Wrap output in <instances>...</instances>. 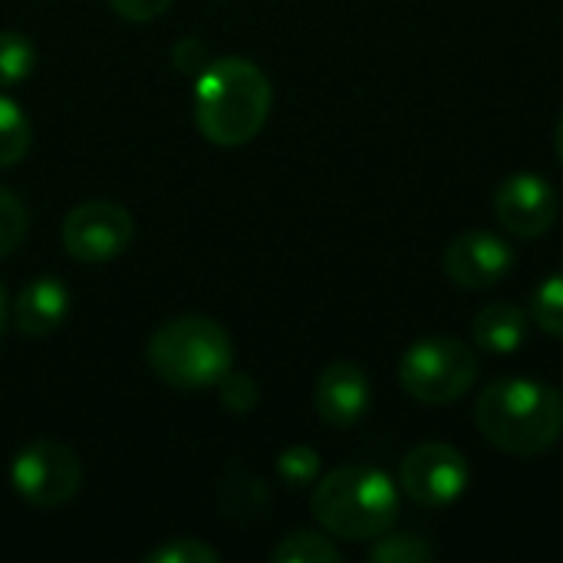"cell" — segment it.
Listing matches in <instances>:
<instances>
[{
	"instance_id": "14",
	"label": "cell",
	"mask_w": 563,
	"mask_h": 563,
	"mask_svg": "<svg viewBox=\"0 0 563 563\" xmlns=\"http://www.w3.org/2000/svg\"><path fill=\"white\" fill-rule=\"evenodd\" d=\"M30 139H33V129H30L26 112L10 96L0 92V168L16 165L30 152Z\"/></svg>"
},
{
	"instance_id": "6",
	"label": "cell",
	"mask_w": 563,
	"mask_h": 563,
	"mask_svg": "<svg viewBox=\"0 0 563 563\" xmlns=\"http://www.w3.org/2000/svg\"><path fill=\"white\" fill-rule=\"evenodd\" d=\"M10 485L33 508H59L82 485L79 455L63 442H33L13 459Z\"/></svg>"
},
{
	"instance_id": "1",
	"label": "cell",
	"mask_w": 563,
	"mask_h": 563,
	"mask_svg": "<svg viewBox=\"0 0 563 563\" xmlns=\"http://www.w3.org/2000/svg\"><path fill=\"white\" fill-rule=\"evenodd\" d=\"M271 99V79L257 63L244 56L211 59L195 86L198 132L218 148H238L264 129Z\"/></svg>"
},
{
	"instance_id": "18",
	"label": "cell",
	"mask_w": 563,
	"mask_h": 563,
	"mask_svg": "<svg viewBox=\"0 0 563 563\" xmlns=\"http://www.w3.org/2000/svg\"><path fill=\"white\" fill-rule=\"evenodd\" d=\"M26 228H30L26 205L10 188H0V261L10 257L23 244Z\"/></svg>"
},
{
	"instance_id": "5",
	"label": "cell",
	"mask_w": 563,
	"mask_h": 563,
	"mask_svg": "<svg viewBox=\"0 0 563 563\" xmlns=\"http://www.w3.org/2000/svg\"><path fill=\"white\" fill-rule=\"evenodd\" d=\"M478 379V356L455 336H429L412 343L399 363L402 389L422 406H452Z\"/></svg>"
},
{
	"instance_id": "13",
	"label": "cell",
	"mask_w": 563,
	"mask_h": 563,
	"mask_svg": "<svg viewBox=\"0 0 563 563\" xmlns=\"http://www.w3.org/2000/svg\"><path fill=\"white\" fill-rule=\"evenodd\" d=\"M472 336H475L482 353L511 356L528 340V313L521 307H515V303H488L475 317Z\"/></svg>"
},
{
	"instance_id": "11",
	"label": "cell",
	"mask_w": 563,
	"mask_h": 563,
	"mask_svg": "<svg viewBox=\"0 0 563 563\" xmlns=\"http://www.w3.org/2000/svg\"><path fill=\"white\" fill-rule=\"evenodd\" d=\"M369 402H373L369 379L353 363H333V366H327L320 373L317 386H313V409L333 429L356 426L369 412Z\"/></svg>"
},
{
	"instance_id": "3",
	"label": "cell",
	"mask_w": 563,
	"mask_h": 563,
	"mask_svg": "<svg viewBox=\"0 0 563 563\" xmlns=\"http://www.w3.org/2000/svg\"><path fill=\"white\" fill-rule=\"evenodd\" d=\"M317 525L340 541L383 538L399 518V488L376 465H343L313 492Z\"/></svg>"
},
{
	"instance_id": "22",
	"label": "cell",
	"mask_w": 563,
	"mask_h": 563,
	"mask_svg": "<svg viewBox=\"0 0 563 563\" xmlns=\"http://www.w3.org/2000/svg\"><path fill=\"white\" fill-rule=\"evenodd\" d=\"M214 389H218L221 406H224L228 412H238V416L254 412L257 402H261V386H257L254 376H247V373H234V369H231Z\"/></svg>"
},
{
	"instance_id": "2",
	"label": "cell",
	"mask_w": 563,
	"mask_h": 563,
	"mask_svg": "<svg viewBox=\"0 0 563 563\" xmlns=\"http://www.w3.org/2000/svg\"><path fill=\"white\" fill-rule=\"evenodd\" d=\"M475 422L482 435L508 455H541L563 432V396L528 376H501L478 396Z\"/></svg>"
},
{
	"instance_id": "25",
	"label": "cell",
	"mask_w": 563,
	"mask_h": 563,
	"mask_svg": "<svg viewBox=\"0 0 563 563\" xmlns=\"http://www.w3.org/2000/svg\"><path fill=\"white\" fill-rule=\"evenodd\" d=\"M172 56H175V69H178V73H201V69L211 63L201 40H181V43L175 46Z\"/></svg>"
},
{
	"instance_id": "20",
	"label": "cell",
	"mask_w": 563,
	"mask_h": 563,
	"mask_svg": "<svg viewBox=\"0 0 563 563\" xmlns=\"http://www.w3.org/2000/svg\"><path fill=\"white\" fill-rule=\"evenodd\" d=\"M267 505V492L251 475H231L221 488V508L228 515H257Z\"/></svg>"
},
{
	"instance_id": "8",
	"label": "cell",
	"mask_w": 563,
	"mask_h": 563,
	"mask_svg": "<svg viewBox=\"0 0 563 563\" xmlns=\"http://www.w3.org/2000/svg\"><path fill=\"white\" fill-rule=\"evenodd\" d=\"M399 485L419 508L439 511L455 505L468 485V465L459 449L445 442L416 445L399 465Z\"/></svg>"
},
{
	"instance_id": "26",
	"label": "cell",
	"mask_w": 563,
	"mask_h": 563,
	"mask_svg": "<svg viewBox=\"0 0 563 563\" xmlns=\"http://www.w3.org/2000/svg\"><path fill=\"white\" fill-rule=\"evenodd\" d=\"M3 330H7V290L0 284V336H3Z\"/></svg>"
},
{
	"instance_id": "21",
	"label": "cell",
	"mask_w": 563,
	"mask_h": 563,
	"mask_svg": "<svg viewBox=\"0 0 563 563\" xmlns=\"http://www.w3.org/2000/svg\"><path fill=\"white\" fill-rule=\"evenodd\" d=\"M432 558V548L416 534H383L376 548L369 551V561L376 563H422Z\"/></svg>"
},
{
	"instance_id": "12",
	"label": "cell",
	"mask_w": 563,
	"mask_h": 563,
	"mask_svg": "<svg viewBox=\"0 0 563 563\" xmlns=\"http://www.w3.org/2000/svg\"><path fill=\"white\" fill-rule=\"evenodd\" d=\"M66 317H69V290L56 277L30 280L13 303V327L30 340L53 336L66 323Z\"/></svg>"
},
{
	"instance_id": "9",
	"label": "cell",
	"mask_w": 563,
	"mask_h": 563,
	"mask_svg": "<svg viewBox=\"0 0 563 563\" xmlns=\"http://www.w3.org/2000/svg\"><path fill=\"white\" fill-rule=\"evenodd\" d=\"M558 211H561V201H558L554 185L541 175H531V172L508 175L495 191L498 221L515 238H525V241L548 234L551 224L558 221Z\"/></svg>"
},
{
	"instance_id": "16",
	"label": "cell",
	"mask_w": 563,
	"mask_h": 563,
	"mask_svg": "<svg viewBox=\"0 0 563 563\" xmlns=\"http://www.w3.org/2000/svg\"><path fill=\"white\" fill-rule=\"evenodd\" d=\"M36 69V46L16 33V30H0V89H13L30 73Z\"/></svg>"
},
{
	"instance_id": "7",
	"label": "cell",
	"mask_w": 563,
	"mask_h": 563,
	"mask_svg": "<svg viewBox=\"0 0 563 563\" xmlns=\"http://www.w3.org/2000/svg\"><path fill=\"white\" fill-rule=\"evenodd\" d=\"M132 234H135L132 214L106 198L82 201L63 221V247L79 264L115 261L132 244Z\"/></svg>"
},
{
	"instance_id": "17",
	"label": "cell",
	"mask_w": 563,
	"mask_h": 563,
	"mask_svg": "<svg viewBox=\"0 0 563 563\" xmlns=\"http://www.w3.org/2000/svg\"><path fill=\"white\" fill-rule=\"evenodd\" d=\"M531 317L534 323L551 333L554 340H563V271L551 274L531 300Z\"/></svg>"
},
{
	"instance_id": "19",
	"label": "cell",
	"mask_w": 563,
	"mask_h": 563,
	"mask_svg": "<svg viewBox=\"0 0 563 563\" xmlns=\"http://www.w3.org/2000/svg\"><path fill=\"white\" fill-rule=\"evenodd\" d=\"M277 475L287 488H307L320 475V455L310 445H290L277 459Z\"/></svg>"
},
{
	"instance_id": "4",
	"label": "cell",
	"mask_w": 563,
	"mask_h": 563,
	"mask_svg": "<svg viewBox=\"0 0 563 563\" xmlns=\"http://www.w3.org/2000/svg\"><path fill=\"white\" fill-rule=\"evenodd\" d=\"M148 366L172 389H211L234 363L231 336L208 317H175L162 323L148 340Z\"/></svg>"
},
{
	"instance_id": "23",
	"label": "cell",
	"mask_w": 563,
	"mask_h": 563,
	"mask_svg": "<svg viewBox=\"0 0 563 563\" xmlns=\"http://www.w3.org/2000/svg\"><path fill=\"white\" fill-rule=\"evenodd\" d=\"M145 561L148 563H218L221 561V554H218L214 548H208V544L195 541V538H172L168 544L155 548Z\"/></svg>"
},
{
	"instance_id": "27",
	"label": "cell",
	"mask_w": 563,
	"mask_h": 563,
	"mask_svg": "<svg viewBox=\"0 0 563 563\" xmlns=\"http://www.w3.org/2000/svg\"><path fill=\"white\" fill-rule=\"evenodd\" d=\"M554 142H558V155H561V162H563V119H561V125H558V135H554Z\"/></svg>"
},
{
	"instance_id": "10",
	"label": "cell",
	"mask_w": 563,
	"mask_h": 563,
	"mask_svg": "<svg viewBox=\"0 0 563 563\" xmlns=\"http://www.w3.org/2000/svg\"><path fill=\"white\" fill-rule=\"evenodd\" d=\"M515 267V251L492 231H465L445 247V274L465 290H488Z\"/></svg>"
},
{
	"instance_id": "24",
	"label": "cell",
	"mask_w": 563,
	"mask_h": 563,
	"mask_svg": "<svg viewBox=\"0 0 563 563\" xmlns=\"http://www.w3.org/2000/svg\"><path fill=\"white\" fill-rule=\"evenodd\" d=\"M109 7L122 16V20H132V23H148L155 16H162L172 0H109Z\"/></svg>"
},
{
	"instance_id": "15",
	"label": "cell",
	"mask_w": 563,
	"mask_h": 563,
	"mask_svg": "<svg viewBox=\"0 0 563 563\" xmlns=\"http://www.w3.org/2000/svg\"><path fill=\"white\" fill-rule=\"evenodd\" d=\"M271 561L274 563H340L343 561V554H340V548H336L330 538H323V534H317V531H294V534H287V538L274 548Z\"/></svg>"
}]
</instances>
